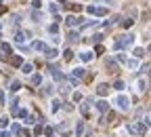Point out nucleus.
I'll return each mask as SVG.
<instances>
[{
  "instance_id": "f257e3e1",
  "label": "nucleus",
  "mask_w": 151,
  "mask_h": 137,
  "mask_svg": "<svg viewBox=\"0 0 151 137\" xmlns=\"http://www.w3.org/2000/svg\"><path fill=\"white\" fill-rule=\"evenodd\" d=\"M132 42H134V36H132V34H124L120 40L116 42V49H128Z\"/></svg>"
},
{
  "instance_id": "f03ea898",
  "label": "nucleus",
  "mask_w": 151,
  "mask_h": 137,
  "mask_svg": "<svg viewBox=\"0 0 151 137\" xmlns=\"http://www.w3.org/2000/svg\"><path fill=\"white\" fill-rule=\"evenodd\" d=\"M86 13L88 15H97V17H105L107 9L105 7H86Z\"/></svg>"
},
{
  "instance_id": "7ed1b4c3",
  "label": "nucleus",
  "mask_w": 151,
  "mask_h": 137,
  "mask_svg": "<svg viewBox=\"0 0 151 137\" xmlns=\"http://www.w3.org/2000/svg\"><path fill=\"white\" fill-rule=\"evenodd\" d=\"M116 103H118V108L120 110H128V106H130V99H128V97H124V95H120L116 99Z\"/></svg>"
},
{
  "instance_id": "20e7f679",
  "label": "nucleus",
  "mask_w": 151,
  "mask_h": 137,
  "mask_svg": "<svg viewBox=\"0 0 151 137\" xmlns=\"http://www.w3.org/2000/svg\"><path fill=\"white\" fill-rule=\"evenodd\" d=\"M32 49H36V51H46V42H42V40H36V42H32Z\"/></svg>"
},
{
  "instance_id": "39448f33",
  "label": "nucleus",
  "mask_w": 151,
  "mask_h": 137,
  "mask_svg": "<svg viewBox=\"0 0 151 137\" xmlns=\"http://www.w3.org/2000/svg\"><path fill=\"white\" fill-rule=\"evenodd\" d=\"M11 51H13L11 45H7V42H2V45H0V53H4L2 57H11Z\"/></svg>"
},
{
  "instance_id": "423d86ee",
  "label": "nucleus",
  "mask_w": 151,
  "mask_h": 137,
  "mask_svg": "<svg viewBox=\"0 0 151 137\" xmlns=\"http://www.w3.org/2000/svg\"><path fill=\"white\" fill-rule=\"evenodd\" d=\"M65 23H67L69 27H76V25H80V19H78V17H74V15H69V17L65 19Z\"/></svg>"
},
{
  "instance_id": "0eeeda50",
  "label": "nucleus",
  "mask_w": 151,
  "mask_h": 137,
  "mask_svg": "<svg viewBox=\"0 0 151 137\" xmlns=\"http://www.w3.org/2000/svg\"><path fill=\"white\" fill-rule=\"evenodd\" d=\"M128 129H130L132 133H145V124H130Z\"/></svg>"
},
{
  "instance_id": "6e6552de",
  "label": "nucleus",
  "mask_w": 151,
  "mask_h": 137,
  "mask_svg": "<svg viewBox=\"0 0 151 137\" xmlns=\"http://www.w3.org/2000/svg\"><path fill=\"white\" fill-rule=\"evenodd\" d=\"M44 53H46V57H48V59H55L57 55H59V51H57V49H46Z\"/></svg>"
},
{
  "instance_id": "1a4fd4ad",
  "label": "nucleus",
  "mask_w": 151,
  "mask_h": 137,
  "mask_svg": "<svg viewBox=\"0 0 151 137\" xmlns=\"http://www.w3.org/2000/svg\"><path fill=\"white\" fill-rule=\"evenodd\" d=\"M72 76H74V78H78V80H80V78L84 76V70H82V68H76L74 72H72Z\"/></svg>"
},
{
  "instance_id": "9d476101",
  "label": "nucleus",
  "mask_w": 151,
  "mask_h": 137,
  "mask_svg": "<svg viewBox=\"0 0 151 137\" xmlns=\"http://www.w3.org/2000/svg\"><path fill=\"white\" fill-rule=\"evenodd\" d=\"M97 108H99V112H107V110H109V106H107V101H99V103H97Z\"/></svg>"
},
{
  "instance_id": "9b49d317",
  "label": "nucleus",
  "mask_w": 151,
  "mask_h": 137,
  "mask_svg": "<svg viewBox=\"0 0 151 137\" xmlns=\"http://www.w3.org/2000/svg\"><path fill=\"white\" fill-rule=\"evenodd\" d=\"M107 65H109L111 72H116V70H118V61H116V59H107Z\"/></svg>"
},
{
  "instance_id": "f8f14e48",
  "label": "nucleus",
  "mask_w": 151,
  "mask_h": 137,
  "mask_svg": "<svg viewBox=\"0 0 151 137\" xmlns=\"http://www.w3.org/2000/svg\"><path fill=\"white\" fill-rule=\"evenodd\" d=\"M80 57H82V61H90V59H93V51H86V53L80 55Z\"/></svg>"
},
{
  "instance_id": "ddd939ff",
  "label": "nucleus",
  "mask_w": 151,
  "mask_h": 137,
  "mask_svg": "<svg viewBox=\"0 0 151 137\" xmlns=\"http://www.w3.org/2000/svg\"><path fill=\"white\" fill-rule=\"evenodd\" d=\"M15 40H17L19 45H23V42H25V34H23V32H17V36H15Z\"/></svg>"
},
{
  "instance_id": "4468645a",
  "label": "nucleus",
  "mask_w": 151,
  "mask_h": 137,
  "mask_svg": "<svg viewBox=\"0 0 151 137\" xmlns=\"http://www.w3.org/2000/svg\"><path fill=\"white\" fill-rule=\"evenodd\" d=\"M107 91H109V86H107V84H101V86H99V91H97V93H99V95L103 97V95H107Z\"/></svg>"
},
{
  "instance_id": "2eb2a0df",
  "label": "nucleus",
  "mask_w": 151,
  "mask_h": 137,
  "mask_svg": "<svg viewBox=\"0 0 151 137\" xmlns=\"http://www.w3.org/2000/svg\"><path fill=\"white\" fill-rule=\"evenodd\" d=\"M48 32L51 34H59V23H51L48 25Z\"/></svg>"
},
{
  "instance_id": "dca6fc26",
  "label": "nucleus",
  "mask_w": 151,
  "mask_h": 137,
  "mask_svg": "<svg viewBox=\"0 0 151 137\" xmlns=\"http://www.w3.org/2000/svg\"><path fill=\"white\" fill-rule=\"evenodd\" d=\"M82 133H84V122H78V127H76V135L80 137Z\"/></svg>"
},
{
  "instance_id": "f3484780",
  "label": "nucleus",
  "mask_w": 151,
  "mask_h": 137,
  "mask_svg": "<svg viewBox=\"0 0 151 137\" xmlns=\"http://www.w3.org/2000/svg\"><path fill=\"white\" fill-rule=\"evenodd\" d=\"M32 70H34L32 63H23V74H32Z\"/></svg>"
},
{
  "instance_id": "a211bd4d",
  "label": "nucleus",
  "mask_w": 151,
  "mask_h": 137,
  "mask_svg": "<svg viewBox=\"0 0 151 137\" xmlns=\"http://www.w3.org/2000/svg\"><path fill=\"white\" fill-rule=\"evenodd\" d=\"M40 82H42V76H40V74L32 76V84H40Z\"/></svg>"
},
{
  "instance_id": "6ab92c4d",
  "label": "nucleus",
  "mask_w": 151,
  "mask_h": 137,
  "mask_svg": "<svg viewBox=\"0 0 151 137\" xmlns=\"http://www.w3.org/2000/svg\"><path fill=\"white\" fill-rule=\"evenodd\" d=\"M19 89H21V82H19V80H15V82H13V86H11V91H13V93H17Z\"/></svg>"
},
{
  "instance_id": "aec40b11",
  "label": "nucleus",
  "mask_w": 151,
  "mask_h": 137,
  "mask_svg": "<svg viewBox=\"0 0 151 137\" xmlns=\"http://www.w3.org/2000/svg\"><path fill=\"white\" fill-rule=\"evenodd\" d=\"M67 80H69V84H72V86H78V84H80V80H78V78H74L72 74H69V78H67Z\"/></svg>"
},
{
  "instance_id": "412c9836",
  "label": "nucleus",
  "mask_w": 151,
  "mask_h": 137,
  "mask_svg": "<svg viewBox=\"0 0 151 137\" xmlns=\"http://www.w3.org/2000/svg\"><path fill=\"white\" fill-rule=\"evenodd\" d=\"M57 110H61V101H59V99L53 101V112H57Z\"/></svg>"
},
{
  "instance_id": "4be33fe9",
  "label": "nucleus",
  "mask_w": 151,
  "mask_h": 137,
  "mask_svg": "<svg viewBox=\"0 0 151 137\" xmlns=\"http://www.w3.org/2000/svg\"><path fill=\"white\" fill-rule=\"evenodd\" d=\"M11 63H13V65H21V63H23V59H21V57H13V59H11Z\"/></svg>"
},
{
  "instance_id": "5701e85b",
  "label": "nucleus",
  "mask_w": 151,
  "mask_h": 137,
  "mask_svg": "<svg viewBox=\"0 0 151 137\" xmlns=\"http://www.w3.org/2000/svg\"><path fill=\"white\" fill-rule=\"evenodd\" d=\"M134 57H139V59L145 57V51H143V49H137V51H134Z\"/></svg>"
},
{
  "instance_id": "b1692460",
  "label": "nucleus",
  "mask_w": 151,
  "mask_h": 137,
  "mask_svg": "<svg viewBox=\"0 0 151 137\" xmlns=\"http://www.w3.org/2000/svg\"><path fill=\"white\" fill-rule=\"evenodd\" d=\"M132 23H134V21H132V19H126V21H122V27H130Z\"/></svg>"
},
{
  "instance_id": "393cba45",
  "label": "nucleus",
  "mask_w": 151,
  "mask_h": 137,
  "mask_svg": "<svg viewBox=\"0 0 151 137\" xmlns=\"http://www.w3.org/2000/svg\"><path fill=\"white\" fill-rule=\"evenodd\" d=\"M69 40H74V42L78 40V32H69Z\"/></svg>"
},
{
  "instance_id": "a878e982",
  "label": "nucleus",
  "mask_w": 151,
  "mask_h": 137,
  "mask_svg": "<svg viewBox=\"0 0 151 137\" xmlns=\"http://www.w3.org/2000/svg\"><path fill=\"white\" fill-rule=\"evenodd\" d=\"M7 124H9V118H7V116H4V118H0V127L4 129V127H7Z\"/></svg>"
},
{
  "instance_id": "bb28decb",
  "label": "nucleus",
  "mask_w": 151,
  "mask_h": 137,
  "mask_svg": "<svg viewBox=\"0 0 151 137\" xmlns=\"http://www.w3.org/2000/svg\"><path fill=\"white\" fill-rule=\"evenodd\" d=\"M13 133H15V135H17V133H21V127H19V124H17V122H15V124H13Z\"/></svg>"
},
{
  "instance_id": "cd10ccee",
  "label": "nucleus",
  "mask_w": 151,
  "mask_h": 137,
  "mask_svg": "<svg viewBox=\"0 0 151 137\" xmlns=\"http://www.w3.org/2000/svg\"><path fill=\"white\" fill-rule=\"evenodd\" d=\"M101 38H103L101 34H95V36H93V42H101Z\"/></svg>"
},
{
  "instance_id": "c85d7f7f",
  "label": "nucleus",
  "mask_w": 151,
  "mask_h": 137,
  "mask_svg": "<svg viewBox=\"0 0 151 137\" xmlns=\"http://www.w3.org/2000/svg\"><path fill=\"white\" fill-rule=\"evenodd\" d=\"M40 4H42L40 0H34V2H32V7H34V9H40Z\"/></svg>"
},
{
  "instance_id": "c756f323",
  "label": "nucleus",
  "mask_w": 151,
  "mask_h": 137,
  "mask_svg": "<svg viewBox=\"0 0 151 137\" xmlns=\"http://www.w3.org/2000/svg\"><path fill=\"white\" fill-rule=\"evenodd\" d=\"M57 11H59V7H57V4H53V7H51V13H53V15H57Z\"/></svg>"
},
{
  "instance_id": "7c9ffc66",
  "label": "nucleus",
  "mask_w": 151,
  "mask_h": 137,
  "mask_svg": "<svg viewBox=\"0 0 151 137\" xmlns=\"http://www.w3.org/2000/svg\"><path fill=\"white\" fill-rule=\"evenodd\" d=\"M0 30H2V25H0Z\"/></svg>"
},
{
  "instance_id": "2f4dec72",
  "label": "nucleus",
  "mask_w": 151,
  "mask_h": 137,
  "mask_svg": "<svg viewBox=\"0 0 151 137\" xmlns=\"http://www.w3.org/2000/svg\"><path fill=\"white\" fill-rule=\"evenodd\" d=\"M0 2H2V0H0Z\"/></svg>"
}]
</instances>
